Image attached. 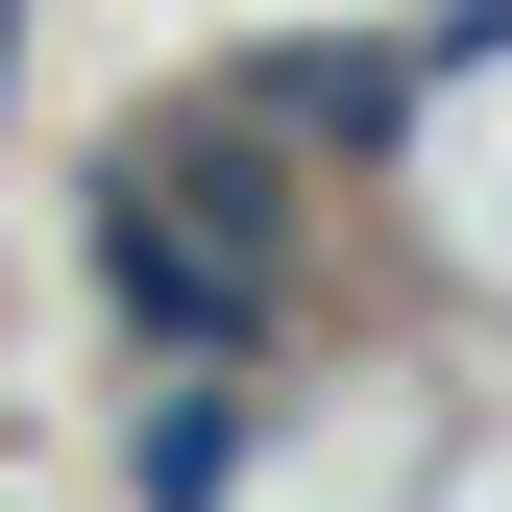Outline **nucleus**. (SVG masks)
<instances>
[{"instance_id": "nucleus-1", "label": "nucleus", "mask_w": 512, "mask_h": 512, "mask_svg": "<svg viewBox=\"0 0 512 512\" xmlns=\"http://www.w3.org/2000/svg\"><path fill=\"white\" fill-rule=\"evenodd\" d=\"M98 317H122V366H171V391H269V366H293V317H317V269L98 171Z\"/></svg>"}, {"instance_id": "nucleus-2", "label": "nucleus", "mask_w": 512, "mask_h": 512, "mask_svg": "<svg viewBox=\"0 0 512 512\" xmlns=\"http://www.w3.org/2000/svg\"><path fill=\"white\" fill-rule=\"evenodd\" d=\"M415 244L512 317V0L439 25V98H415Z\"/></svg>"}, {"instance_id": "nucleus-3", "label": "nucleus", "mask_w": 512, "mask_h": 512, "mask_svg": "<svg viewBox=\"0 0 512 512\" xmlns=\"http://www.w3.org/2000/svg\"><path fill=\"white\" fill-rule=\"evenodd\" d=\"M439 512H512V464H464V488H439Z\"/></svg>"}, {"instance_id": "nucleus-4", "label": "nucleus", "mask_w": 512, "mask_h": 512, "mask_svg": "<svg viewBox=\"0 0 512 512\" xmlns=\"http://www.w3.org/2000/svg\"><path fill=\"white\" fill-rule=\"evenodd\" d=\"M0 74H25V0H0Z\"/></svg>"}]
</instances>
